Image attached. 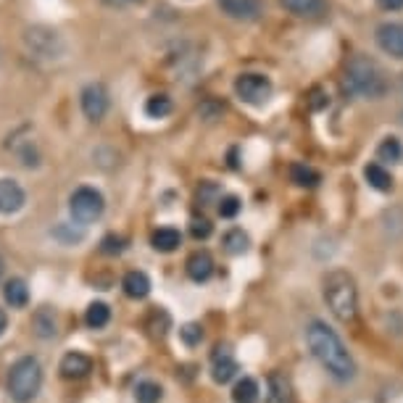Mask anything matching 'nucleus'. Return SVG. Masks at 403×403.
<instances>
[{
	"mask_svg": "<svg viewBox=\"0 0 403 403\" xmlns=\"http://www.w3.org/2000/svg\"><path fill=\"white\" fill-rule=\"evenodd\" d=\"M32 330H35V335L43 337V340H48V337L56 335V317H53V311L48 309V306L37 309L35 319H32Z\"/></svg>",
	"mask_w": 403,
	"mask_h": 403,
	"instance_id": "nucleus-23",
	"label": "nucleus"
},
{
	"mask_svg": "<svg viewBox=\"0 0 403 403\" xmlns=\"http://www.w3.org/2000/svg\"><path fill=\"white\" fill-rule=\"evenodd\" d=\"M151 243H153L155 250H161V253H172V250L180 248L182 235H180V230H174V227H161V230L153 232Z\"/></svg>",
	"mask_w": 403,
	"mask_h": 403,
	"instance_id": "nucleus-20",
	"label": "nucleus"
},
{
	"mask_svg": "<svg viewBox=\"0 0 403 403\" xmlns=\"http://www.w3.org/2000/svg\"><path fill=\"white\" fill-rule=\"evenodd\" d=\"M374 40L387 56L403 58V24L401 21H382L374 29Z\"/></svg>",
	"mask_w": 403,
	"mask_h": 403,
	"instance_id": "nucleus-9",
	"label": "nucleus"
},
{
	"mask_svg": "<svg viewBox=\"0 0 403 403\" xmlns=\"http://www.w3.org/2000/svg\"><path fill=\"white\" fill-rule=\"evenodd\" d=\"M343 90L356 98H367V101H379L387 93V79L379 69L377 61L369 56H353L345 63L343 74Z\"/></svg>",
	"mask_w": 403,
	"mask_h": 403,
	"instance_id": "nucleus-2",
	"label": "nucleus"
},
{
	"mask_svg": "<svg viewBox=\"0 0 403 403\" xmlns=\"http://www.w3.org/2000/svg\"><path fill=\"white\" fill-rule=\"evenodd\" d=\"M3 298H6V303H9L11 309H24L26 303H29V287H26L24 280L11 277L9 282L3 285Z\"/></svg>",
	"mask_w": 403,
	"mask_h": 403,
	"instance_id": "nucleus-17",
	"label": "nucleus"
},
{
	"mask_svg": "<svg viewBox=\"0 0 403 403\" xmlns=\"http://www.w3.org/2000/svg\"><path fill=\"white\" fill-rule=\"evenodd\" d=\"M309 106H311V111H322V108L330 106V98H327V93L322 87H314L309 93Z\"/></svg>",
	"mask_w": 403,
	"mask_h": 403,
	"instance_id": "nucleus-35",
	"label": "nucleus"
},
{
	"mask_svg": "<svg viewBox=\"0 0 403 403\" xmlns=\"http://www.w3.org/2000/svg\"><path fill=\"white\" fill-rule=\"evenodd\" d=\"M108 319H111V309H108L106 303L95 300V303H90V306H87V314H85L87 327H93V330H101V327L108 325Z\"/></svg>",
	"mask_w": 403,
	"mask_h": 403,
	"instance_id": "nucleus-25",
	"label": "nucleus"
},
{
	"mask_svg": "<svg viewBox=\"0 0 403 403\" xmlns=\"http://www.w3.org/2000/svg\"><path fill=\"white\" fill-rule=\"evenodd\" d=\"M26 203L24 188L16 180H0V214H16Z\"/></svg>",
	"mask_w": 403,
	"mask_h": 403,
	"instance_id": "nucleus-12",
	"label": "nucleus"
},
{
	"mask_svg": "<svg viewBox=\"0 0 403 403\" xmlns=\"http://www.w3.org/2000/svg\"><path fill=\"white\" fill-rule=\"evenodd\" d=\"M121 287H124V292H127L129 298H146L148 292H151V277L146 275V272H129L127 277H124V282H121Z\"/></svg>",
	"mask_w": 403,
	"mask_h": 403,
	"instance_id": "nucleus-19",
	"label": "nucleus"
},
{
	"mask_svg": "<svg viewBox=\"0 0 403 403\" xmlns=\"http://www.w3.org/2000/svg\"><path fill=\"white\" fill-rule=\"evenodd\" d=\"M43 385V367L35 356H21L9 372V395L16 403L35 401Z\"/></svg>",
	"mask_w": 403,
	"mask_h": 403,
	"instance_id": "nucleus-4",
	"label": "nucleus"
},
{
	"mask_svg": "<svg viewBox=\"0 0 403 403\" xmlns=\"http://www.w3.org/2000/svg\"><path fill=\"white\" fill-rule=\"evenodd\" d=\"M106 200L103 195L95 188H77L69 198V211L74 216V222L79 224H90L95 219L103 216Z\"/></svg>",
	"mask_w": 403,
	"mask_h": 403,
	"instance_id": "nucleus-5",
	"label": "nucleus"
},
{
	"mask_svg": "<svg viewBox=\"0 0 403 403\" xmlns=\"http://www.w3.org/2000/svg\"><path fill=\"white\" fill-rule=\"evenodd\" d=\"M240 372V367H238V361H235V356H232V351L227 348V345H219L214 351V356H211V377H214V382H219V385H224V382H230L235 374Z\"/></svg>",
	"mask_w": 403,
	"mask_h": 403,
	"instance_id": "nucleus-11",
	"label": "nucleus"
},
{
	"mask_svg": "<svg viewBox=\"0 0 403 403\" xmlns=\"http://www.w3.org/2000/svg\"><path fill=\"white\" fill-rule=\"evenodd\" d=\"M79 103H82V113L90 121H101L108 111V90L101 82H90L79 95Z\"/></svg>",
	"mask_w": 403,
	"mask_h": 403,
	"instance_id": "nucleus-8",
	"label": "nucleus"
},
{
	"mask_svg": "<svg viewBox=\"0 0 403 403\" xmlns=\"http://www.w3.org/2000/svg\"><path fill=\"white\" fill-rule=\"evenodd\" d=\"M306 343H309L314 359H317L337 382H351V379L356 377V361H353V356L348 353L343 340L337 337V332H335L327 322L314 319V322L306 327Z\"/></svg>",
	"mask_w": 403,
	"mask_h": 403,
	"instance_id": "nucleus-1",
	"label": "nucleus"
},
{
	"mask_svg": "<svg viewBox=\"0 0 403 403\" xmlns=\"http://www.w3.org/2000/svg\"><path fill=\"white\" fill-rule=\"evenodd\" d=\"M401 121H403V113H401Z\"/></svg>",
	"mask_w": 403,
	"mask_h": 403,
	"instance_id": "nucleus-39",
	"label": "nucleus"
},
{
	"mask_svg": "<svg viewBox=\"0 0 403 403\" xmlns=\"http://www.w3.org/2000/svg\"><path fill=\"white\" fill-rule=\"evenodd\" d=\"M258 382L253 377H243L232 387V401L235 403H256L258 401Z\"/></svg>",
	"mask_w": 403,
	"mask_h": 403,
	"instance_id": "nucleus-22",
	"label": "nucleus"
},
{
	"mask_svg": "<svg viewBox=\"0 0 403 403\" xmlns=\"http://www.w3.org/2000/svg\"><path fill=\"white\" fill-rule=\"evenodd\" d=\"M26 48L35 53L37 58H58L63 53V43H61L58 32H53L48 26H32L26 29Z\"/></svg>",
	"mask_w": 403,
	"mask_h": 403,
	"instance_id": "nucleus-7",
	"label": "nucleus"
},
{
	"mask_svg": "<svg viewBox=\"0 0 403 403\" xmlns=\"http://www.w3.org/2000/svg\"><path fill=\"white\" fill-rule=\"evenodd\" d=\"M0 277H3V258H0Z\"/></svg>",
	"mask_w": 403,
	"mask_h": 403,
	"instance_id": "nucleus-38",
	"label": "nucleus"
},
{
	"mask_svg": "<svg viewBox=\"0 0 403 403\" xmlns=\"http://www.w3.org/2000/svg\"><path fill=\"white\" fill-rule=\"evenodd\" d=\"M240 198L238 195H222L219 198V214H222V219H235V216L240 214Z\"/></svg>",
	"mask_w": 403,
	"mask_h": 403,
	"instance_id": "nucleus-30",
	"label": "nucleus"
},
{
	"mask_svg": "<svg viewBox=\"0 0 403 403\" xmlns=\"http://www.w3.org/2000/svg\"><path fill=\"white\" fill-rule=\"evenodd\" d=\"M214 275V258L208 250H195L188 258V277L195 282H206L208 277Z\"/></svg>",
	"mask_w": 403,
	"mask_h": 403,
	"instance_id": "nucleus-15",
	"label": "nucleus"
},
{
	"mask_svg": "<svg viewBox=\"0 0 403 403\" xmlns=\"http://www.w3.org/2000/svg\"><path fill=\"white\" fill-rule=\"evenodd\" d=\"M290 180L298 185V188H317L322 182V174L309 166V163H292L290 166Z\"/></svg>",
	"mask_w": 403,
	"mask_h": 403,
	"instance_id": "nucleus-21",
	"label": "nucleus"
},
{
	"mask_svg": "<svg viewBox=\"0 0 403 403\" xmlns=\"http://www.w3.org/2000/svg\"><path fill=\"white\" fill-rule=\"evenodd\" d=\"M124 245H127V243H124V238H121V235H106L103 240H101V253H106V256H116V253H121V250H124Z\"/></svg>",
	"mask_w": 403,
	"mask_h": 403,
	"instance_id": "nucleus-32",
	"label": "nucleus"
},
{
	"mask_svg": "<svg viewBox=\"0 0 403 403\" xmlns=\"http://www.w3.org/2000/svg\"><path fill=\"white\" fill-rule=\"evenodd\" d=\"M135 3H140V0H135Z\"/></svg>",
	"mask_w": 403,
	"mask_h": 403,
	"instance_id": "nucleus-40",
	"label": "nucleus"
},
{
	"mask_svg": "<svg viewBox=\"0 0 403 403\" xmlns=\"http://www.w3.org/2000/svg\"><path fill=\"white\" fill-rule=\"evenodd\" d=\"M148 330H151V335L153 337H163L166 335V330H169V325H172V319H169V314L163 309H153L151 314H148Z\"/></svg>",
	"mask_w": 403,
	"mask_h": 403,
	"instance_id": "nucleus-29",
	"label": "nucleus"
},
{
	"mask_svg": "<svg viewBox=\"0 0 403 403\" xmlns=\"http://www.w3.org/2000/svg\"><path fill=\"white\" fill-rule=\"evenodd\" d=\"M211 232H214V227H211V222H208L206 216H195L190 222V235L195 240H206V238H211Z\"/></svg>",
	"mask_w": 403,
	"mask_h": 403,
	"instance_id": "nucleus-31",
	"label": "nucleus"
},
{
	"mask_svg": "<svg viewBox=\"0 0 403 403\" xmlns=\"http://www.w3.org/2000/svg\"><path fill=\"white\" fill-rule=\"evenodd\" d=\"M198 200H200L203 206H208V203H219V188H216L214 182H206L203 188L198 190Z\"/></svg>",
	"mask_w": 403,
	"mask_h": 403,
	"instance_id": "nucleus-34",
	"label": "nucleus"
},
{
	"mask_svg": "<svg viewBox=\"0 0 403 403\" xmlns=\"http://www.w3.org/2000/svg\"><path fill=\"white\" fill-rule=\"evenodd\" d=\"M266 403H292V385L290 379L280 374V372H272L269 374V395H266Z\"/></svg>",
	"mask_w": 403,
	"mask_h": 403,
	"instance_id": "nucleus-16",
	"label": "nucleus"
},
{
	"mask_svg": "<svg viewBox=\"0 0 403 403\" xmlns=\"http://www.w3.org/2000/svg\"><path fill=\"white\" fill-rule=\"evenodd\" d=\"M272 90H275L272 79L264 77V74H256V71L240 74L235 79V95L248 106H264L272 98Z\"/></svg>",
	"mask_w": 403,
	"mask_h": 403,
	"instance_id": "nucleus-6",
	"label": "nucleus"
},
{
	"mask_svg": "<svg viewBox=\"0 0 403 403\" xmlns=\"http://www.w3.org/2000/svg\"><path fill=\"white\" fill-rule=\"evenodd\" d=\"M58 369H61V377L63 379H82L93 372V361H90V356H85V353L71 351L61 359Z\"/></svg>",
	"mask_w": 403,
	"mask_h": 403,
	"instance_id": "nucleus-13",
	"label": "nucleus"
},
{
	"mask_svg": "<svg viewBox=\"0 0 403 403\" xmlns=\"http://www.w3.org/2000/svg\"><path fill=\"white\" fill-rule=\"evenodd\" d=\"M364 180L369 182V188L379 190V193H390L393 190V177L382 163H369L364 169Z\"/></svg>",
	"mask_w": 403,
	"mask_h": 403,
	"instance_id": "nucleus-18",
	"label": "nucleus"
},
{
	"mask_svg": "<svg viewBox=\"0 0 403 403\" xmlns=\"http://www.w3.org/2000/svg\"><path fill=\"white\" fill-rule=\"evenodd\" d=\"M285 11H290L292 16L300 19H322L330 11L327 0H280Z\"/></svg>",
	"mask_w": 403,
	"mask_h": 403,
	"instance_id": "nucleus-14",
	"label": "nucleus"
},
{
	"mask_svg": "<svg viewBox=\"0 0 403 403\" xmlns=\"http://www.w3.org/2000/svg\"><path fill=\"white\" fill-rule=\"evenodd\" d=\"M377 158L379 161H390V163H398L403 158V146L398 138H385L379 143L377 148Z\"/></svg>",
	"mask_w": 403,
	"mask_h": 403,
	"instance_id": "nucleus-27",
	"label": "nucleus"
},
{
	"mask_svg": "<svg viewBox=\"0 0 403 403\" xmlns=\"http://www.w3.org/2000/svg\"><path fill=\"white\" fill-rule=\"evenodd\" d=\"M180 337L185 340V345H198L203 340V327L195 325V322H190L180 330Z\"/></svg>",
	"mask_w": 403,
	"mask_h": 403,
	"instance_id": "nucleus-33",
	"label": "nucleus"
},
{
	"mask_svg": "<svg viewBox=\"0 0 403 403\" xmlns=\"http://www.w3.org/2000/svg\"><path fill=\"white\" fill-rule=\"evenodd\" d=\"M325 300L335 319L340 322H353L359 317V290H356V280L343 269H335L325 277Z\"/></svg>",
	"mask_w": 403,
	"mask_h": 403,
	"instance_id": "nucleus-3",
	"label": "nucleus"
},
{
	"mask_svg": "<svg viewBox=\"0 0 403 403\" xmlns=\"http://www.w3.org/2000/svg\"><path fill=\"white\" fill-rule=\"evenodd\" d=\"M161 398H163V390L158 382L146 379V382H140V385L135 387V401L138 403H158Z\"/></svg>",
	"mask_w": 403,
	"mask_h": 403,
	"instance_id": "nucleus-28",
	"label": "nucleus"
},
{
	"mask_svg": "<svg viewBox=\"0 0 403 403\" xmlns=\"http://www.w3.org/2000/svg\"><path fill=\"white\" fill-rule=\"evenodd\" d=\"M222 243H224V250H227V253H232V256H243L250 245V238L243 230H230L227 235H224Z\"/></svg>",
	"mask_w": 403,
	"mask_h": 403,
	"instance_id": "nucleus-24",
	"label": "nucleus"
},
{
	"mask_svg": "<svg viewBox=\"0 0 403 403\" xmlns=\"http://www.w3.org/2000/svg\"><path fill=\"white\" fill-rule=\"evenodd\" d=\"M379 9L385 11H401L403 9V0H377Z\"/></svg>",
	"mask_w": 403,
	"mask_h": 403,
	"instance_id": "nucleus-36",
	"label": "nucleus"
},
{
	"mask_svg": "<svg viewBox=\"0 0 403 403\" xmlns=\"http://www.w3.org/2000/svg\"><path fill=\"white\" fill-rule=\"evenodd\" d=\"M146 113L151 119H163V116H169L172 113V98L169 95H151L146 103Z\"/></svg>",
	"mask_w": 403,
	"mask_h": 403,
	"instance_id": "nucleus-26",
	"label": "nucleus"
},
{
	"mask_svg": "<svg viewBox=\"0 0 403 403\" xmlns=\"http://www.w3.org/2000/svg\"><path fill=\"white\" fill-rule=\"evenodd\" d=\"M216 3L235 21H256L264 16V0H216Z\"/></svg>",
	"mask_w": 403,
	"mask_h": 403,
	"instance_id": "nucleus-10",
	"label": "nucleus"
},
{
	"mask_svg": "<svg viewBox=\"0 0 403 403\" xmlns=\"http://www.w3.org/2000/svg\"><path fill=\"white\" fill-rule=\"evenodd\" d=\"M6 327H9V317H6V311L0 309V335L6 332Z\"/></svg>",
	"mask_w": 403,
	"mask_h": 403,
	"instance_id": "nucleus-37",
	"label": "nucleus"
}]
</instances>
